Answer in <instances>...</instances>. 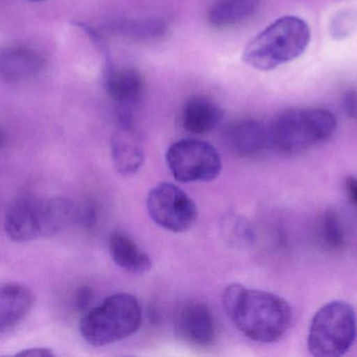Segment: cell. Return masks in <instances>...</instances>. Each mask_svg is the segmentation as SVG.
<instances>
[{
    "instance_id": "6da1fadb",
    "label": "cell",
    "mask_w": 357,
    "mask_h": 357,
    "mask_svg": "<svg viewBox=\"0 0 357 357\" xmlns=\"http://www.w3.org/2000/svg\"><path fill=\"white\" fill-rule=\"evenodd\" d=\"M223 306L236 328L252 342H279L291 325V307L283 298L241 284L225 290Z\"/></svg>"
},
{
    "instance_id": "7a4b0ae2",
    "label": "cell",
    "mask_w": 357,
    "mask_h": 357,
    "mask_svg": "<svg viewBox=\"0 0 357 357\" xmlns=\"http://www.w3.org/2000/svg\"><path fill=\"white\" fill-rule=\"evenodd\" d=\"M310 40V28L304 20L283 16L248 43L242 60L254 70L269 72L300 58Z\"/></svg>"
},
{
    "instance_id": "3957f363",
    "label": "cell",
    "mask_w": 357,
    "mask_h": 357,
    "mask_svg": "<svg viewBox=\"0 0 357 357\" xmlns=\"http://www.w3.org/2000/svg\"><path fill=\"white\" fill-rule=\"evenodd\" d=\"M337 122L323 108H294L280 114L268 127L271 146L286 154L306 151L329 141Z\"/></svg>"
},
{
    "instance_id": "277c9868",
    "label": "cell",
    "mask_w": 357,
    "mask_h": 357,
    "mask_svg": "<svg viewBox=\"0 0 357 357\" xmlns=\"http://www.w3.org/2000/svg\"><path fill=\"white\" fill-rule=\"evenodd\" d=\"M142 325V307L135 296L126 292L112 294L80 321V333L87 344L104 347L135 334Z\"/></svg>"
},
{
    "instance_id": "5b68a950",
    "label": "cell",
    "mask_w": 357,
    "mask_h": 357,
    "mask_svg": "<svg viewBox=\"0 0 357 357\" xmlns=\"http://www.w3.org/2000/svg\"><path fill=\"white\" fill-rule=\"evenodd\" d=\"M357 319L354 309L344 301H333L317 310L311 321L308 349L313 356L340 357L354 344Z\"/></svg>"
},
{
    "instance_id": "8992f818",
    "label": "cell",
    "mask_w": 357,
    "mask_h": 357,
    "mask_svg": "<svg viewBox=\"0 0 357 357\" xmlns=\"http://www.w3.org/2000/svg\"><path fill=\"white\" fill-rule=\"evenodd\" d=\"M166 160L173 177L181 183L214 181L222 169L217 150L199 139L175 142L167 151Z\"/></svg>"
},
{
    "instance_id": "52a82bcc",
    "label": "cell",
    "mask_w": 357,
    "mask_h": 357,
    "mask_svg": "<svg viewBox=\"0 0 357 357\" xmlns=\"http://www.w3.org/2000/svg\"><path fill=\"white\" fill-rule=\"evenodd\" d=\"M147 210L156 225L176 234L189 231L198 218L195 202L171 183H160L150 190Z\"/></svg>"
},
{
    "instance_id": "ba28073f",
    "label": "cell",
    "mask_w": 357,
    "mask_h": 357,
    "mask_svg": "<svg viewBox=\"0 0 357 357\" xmlns=\"http://www.w3.org/2000/svg\"><path fill=\"white\" fill-rule=\"evenodd\" d=\"M5 231L8 237L17 243L45 237V198L14 200L6 212Z\"/></svg>"
},
{
    "instance_id": "9c48e42d",
    "label": "cell",
    "mask_w": 357,
    "mask_h": 357,
    "mask_svg": "<svg viewBox=\"0 0 357 357\" xmlns=\"http://www.w3.org/2000/svg\"><path fill=\"white\" fill-rule=\"evenodd\" d=\"M112 158L116 172L126 177L137 174L145 162L143 139L127 114H123L112 135Z\"/></svg>"
},
{
    "instance_id": "30bf717a",
    "label": "cell",
    "mask_w": 357,
    "mask_h": 357,
    "mask_svg": "<svg viewBox=\"0 0 357 357\" xmlns=\"http://www.w3.org/2000/svg\"><path fill=\"white\" fill-rule=\"evenodd\" d=\"M45 53L26 43L10 45L1 52L0 73L8 83H22L40 76L47 70Z\"/></svg>"
},
{
    "instance_id": "8fae6325",
    "label": "cell",
    "mask_w": 357,
    "mask_h": 357,
    "mask_svg": "<svg viewBox=\"0 0 357 357\" xmlns=\"http://www.w3.org/2000/svg\"><path fill=\"white\" fill-rule=\"evenodd\" d=\"M177 337L196 347H208L216 340L214 315L204 303H190L183 307L175 325Z\"/></svg>"
},
{
    "instance_id": "7c38bea8",
    "label": "cell",
    "mask_w": 357,
    "mask_h": 357,
    "mask_svg": "<svg viewBox=\"0 0 357 357\" xmlns=\"http://www.w3.org/2000/svg\"><path fill=\"white\" fill-rule=\"evenodd\" d=\"M223 142L233 155L241 158H254L271 146L268 128L252 119L229 125L223 135Z\"/></svg>"
},
{
    "instance_id": "4fadbf2b",
    "label": "cell",
    "mask_w": 357,
    "mask_h": 357,
    "mask_svg": "<svg viewBox=\"0 0 357 357\" xmlns=\"http://www.w3.org/2000/svg\"><path fill=\"white\" fill-rule=\"evenodd\" d=\"M104 89L112 101L123 108H130L141 101L145 83L139 70L133 68H119L109 60L103 72Z\"/></svg>"
},
{
    "instance_id": "5bb4252c",
    "label": "cell",
    "mask_w": 357,
    "mask_h": 357,
    "mask_svg": "<svg viewBox=\"0 0 357 357\" xmlns=\"http://www.w3.org/2000/svg\"><path fill=\"white\" fill-rule=\"evenodd\" d=\"M35 294L26 286L7 283L0 291V331H11L22 323L35 305Z\"/></svg>"
},
{
    "instance_id": "9a60e30c",
    "label": "cell",
    "mask_w": 357,
    "mask_h": 357,
    "mask_svg": "<svg viewBox=\"0 0 357 357\" xmlns=\"http://www.w3.org/2000/svg\"><path fill=\"white\" fill-rule=\"evenodd\" d=\"M222 116V110L216 103L208 98L194 96L183 106L181 125L192 135H208L218 126Z\"/></svg>"
},
{
    "instance_id": "2e32d148",
    "label": "cell",
    "mask_w": 357,
    "mask_h": 357,
    "mask_svg": "<svg viewBox=\"0 0 357 357\" xmlns=\"http://www.w3.org/2000/svg\"><path fill=\"white\" fill-rule=\"evenodd\" d=\"M259 8L260 0H216L208 8V20L215 28H231L250 20Z\"/></svg>"
},
{
    "instance_id": "e0dca14e",
    "label": "cell",
    "mask_w": 357,
    "mask_h": 357,
    "mask_svg": "<svg viewBox=\"0 0 357 357\" xmlns=\"http://www.w3.org/2000/svg\"><path fill=\"white\" fill-rule=\"evenodd\" d=\"M109 254L119 267L129 273H144L152 266L150 257L131 238L120 231L110 235Z\"/></svg>"
},
{
    "instance_id": "ac0fdd59",
    "label": "cell",
    "mask_w": 357,
    "mask_h": 357,
    "mask_svg": "<svg viewBox=\"0 0 357 357\" xmlns=\"http://www.w3.org/2000/svg\"><path fill=\"white\" fill-rule=\"evenodd\" d=\"M110 30L131 40L153 41L166 36L168 26L158 18H139L114 22Z\"/></svg>"
},
{
    "instance_id": "d6986e66",
    "label": "cell",
    "mask_w": 357,
    "mask_h": 357,
    "mask_svg": "<svg viewBox=\"0 0 357 357\" xmlns=\"http://www.w3.org/2000/svg\"><path fill=\"white\" fill-rule=\"evenodd\" d=\"M319 238L326 248L331 250H342L346 243L340 218L334 210L326 211L319 227Z\"/></svg>"
},
{
    "instance_id": "ffe728a7",
    "label": "cell",
    "mask_w": 357,
    "mask_h": 357,
    "mask_svg": "<svg viewBox=\"0 0 357 357\" xmlns=\"http://www.w3.org/2000/svg\"><path fill=\"white\" fill-rule=\"evenodd\" d=\"M357 24V13L355 11H344L338 13L332 20L330 33L337 40L347 38L354 30Z\"/></svg>"
},
{
    "instance_id": "44dd1931",
    "label": "cell",
    "mask_w": 357,
    "mask_h": 357,
    "mask_svg": "<svg viewBox=\"0 0 357 357\" xmlns=\"http://www.w3.org/2000/svg\"><path fill=\"white\" fill-rule=\"evenodd\" d=\"M93 292L91 288L87 286H82L77 290L76 296H75V305L79 310L84 311L89 308L93 301Z\"/></svg>"
},
{
    "instance_id": "7402d4cb",
    "label": "cell",
    "mask_w": 357,
    "mask_h": 357,
    "mask_svg": "<svg viewBox=\"0 0 357 357\" xmlns=\"http://www.w3.org/2000/svg\"><path fill=\"white\" fill-rule=\"evenodd\" d=\"M344 112L351 119H357V91H348L342 99Z\"/></svg>"
},
{
    "instance_id": "603a6c76",
    "label": "cell",
    "mask_w": 357,
    "mask_h": 357,
    "mask_svg": "<svg viewBox=\"0 0 357 357\" xmlns=\"http://www.w3.org/2000/svg\"><path fill=\"white\" fill-rule=\"evenodd\" d=\"M16 356H55V353L52 349L45 348V347H34V348H28L17 353Z\"/></svg>"
},
{
    "instance_id": "cb8c5ba5",
    "label": "cell",
    "mask_w": 357,
    "mask_h": 357,
    "mask_svg": "<svg viewBox=\"0 0 357 357\" xmlns=\"http://www.w3.org/2000/svg\"><path fill=\"white\" fill-rule=\"evenodd\" d=\"M344 188L349 199L357 208V177L349 176L344 181Z\"/></svg>"
},
{
    "instance_id": "d4e9b609",
    "label": "cell",
    "mask_w": 357,
    "mask_h": 357,
    "mask_svg": "<svg viewBox=\"0 0 357 357\" xmlns=\"http://www.w3.org/2000/svg\"><path fill=\"white\" fill-rule=\"evenodd\" d=\"M29 1H34V3H39V1H45V0H29Z\"/></svg>"
}]
</instances>
